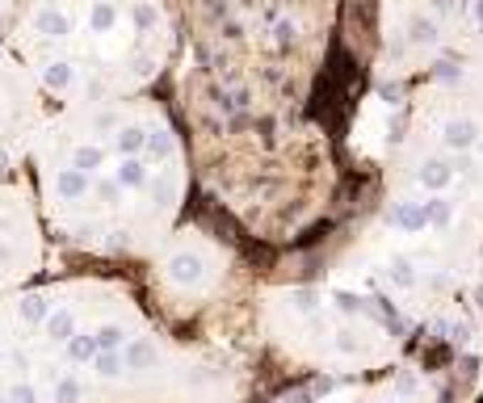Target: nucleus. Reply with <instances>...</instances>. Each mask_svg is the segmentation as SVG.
Segmentation results:
<instances>
[{
    "label": "nucleus",
    "mask_w": 483,
    "mask_h": 403,
    "mask_svg": "<svg viewBox=\"0 0 483 403\" xmlns=\"http://www.w3.org/2000/svg\"><path fill=\"white\" fill-rule=\"evenodd\" d=\"M391 223L403 227V231H420V227L429 223V215H425V206H416V202H399L396 210H391Z\"/></svg>",
    "instance_id": "nucleus-2"
},
{
    "label": "nucleus",
    "mask_w": 483,
    "mask_h": 403,
    "mask_svg": "<svg viewBox=\"0 0 483 403\" xmlns=\"http://www.w3.org/2000/svg\"><path fill=\"white\" fill-rule=\"evenodd\" d=\"M441 143H445L450 151H471V147L479 143V122H475V118H450V122L441 127Z\"/></svg>",
    "instance_id": "nucleus-1"
},
{
    "label": "nucleus",
    "mask_w": 483,
    "mask_h": 403,
    "mask_svg": "<svg viewBox=\"0 0 483 403\" xmlns=\"http://www.w3.org/2000/svg\"><path fill=\"white\" fill-rule=\"evenodd\" d=\"M420 181H425L429 189H445V185L454 181V168H450L445 160H437V156H433V160H425V164H420Z\"/></svg>",
    "instance_id": "nucleus-3"
},
{
    "label": "nucleus",
    "mask_w": 483,
    "mask_h": 403,
    "mask_svg": "<svg viewBox=\"0 0 483 403\" xmlns=\"http://www.w3.org/2000/svg\"><path fill=\"white\" fill-rule=\"evenodd\" d=\"M475 21L483 26V0H475Z\"/></svg>",
    "instance_id": "nucleus-6"
},
{
    "label": "nucleus",
    "mask_w": 483,
    "mask_h": 403,
    "mask_svg": "<svg viewBox=\"0 0 483 403\" xmlns=\"http://www.w3.org/2000/svg\"><path fill=\"white\" fill-rule=\"evenodd\" d=\"M425 215H429V223L445 227L450 219H454V206H450L445 198H433V202H425Z\"/></svg>",
    "instance_id": "nucleus-4"
},
{
    "label": "nucleus",
    "mask_w": 483,
    "mask_h": 403,
    "mask_svg": "<svg viewBox=\"0 0 483 403\" xmlns=\"http://www.w3.org/2000/svg\"><path fill=\"white\" fill-rule=\"evenodd\" d=\"M412 43H437V26L425 21V17H416L412 21Z\"/></svg>",
    "instance_id": "nucleus-5"
}]
</instances>
